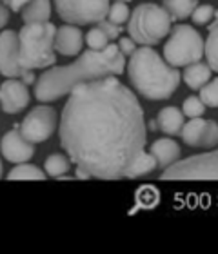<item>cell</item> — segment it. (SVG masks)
Segmentation results:
<instances>
[{"mask_svg": "<svg viewBox=\"0 0 218 254\" xmlns=\"http://www.w3.org/2000/svg\"><path fill=\"white\" fill-rule=\"evenodd\" d=\"M59 136L76 169L96 180H120L147 142L144 109L115 76L91 80L70 93Z\"/></svg>", "mask_w": 218, "mask_h": 254, "instance_id": "obj_1", "label": "cell"}, {"mask_svg": "<svg viewBox=\"0 0 218 254\" xmlns=\"http://www.w3.org/2000/svg\"><path fill=\"white\" fill-rule=\"evenodd\" d=\"M126 55L118 44H109L106 49H87L70 65H57L44 71L35 84V96L38 102H55L80 84L98 80L104 76H117L124 73Z\"/></svg>", "mask_w": 218, "mask_h": 254, "instance_id": "obj_2", "label": "cell"}, {"mask_svg": "<svg viewBox=\"0 0 218 254\" xmlns=\"http://www.w3.org/2000/svg\"><path fill=\"white\" fill-rule=\"evenodd\" d=\"M128 76L133 87L147 100H165L180 84V71L164 60L151 46L137 49L128 64Z\"/></svg>", "mask_w": 218, "mask_h": 254, "instance_id": "obj_3", "label": "cell"}, {"mask_svg": "<svg viewBox=\"0 0 218 254\" xmlns=\"http://www.w3.org/2000/svg\"><path fill=\"white\" fill-rule=\"evenodd\" d=\"M57 27L51 22H31L18 33L20 64L24 69H46L57 64L55 55Z\"/></svg>", "mask_w": 218, "mask_h": 254, "instance_id": "obj_4", "label": "cell"}, {"mask_svg": "<svg viewBox=\"0 0 218 254\" xmlns=\"http://www.w3.org/2000/svg\"><path fill=\"white\" fill-rule=\"evenodd\" d=\"M173 18L164 5L144 4L137 5L129 16L128 33L137 44L142 46H156L171 33Z\"/></svg>", "mask_w": 218, "mask_h": 254, "instance_id": "obj_5", "label": "cell"}, {"mask_svg": "<svg viewBox=\"0 0 218 254\" xmlns=\"http://www.w3.org/2000/svg\"><path fill=\"white\" fill-rule=\"evenodd\" d=\"M206 40L193 26H175L164 46V59L173 67H186L204 57Z\"/></svg>", "mask_w": 218, "mask_h": 254, "instance_id": "obj_6", "label": "cell"}, {"mask_svg": "<svg viewBox=\"0 0 218 254\" xmlns=\"http://www.w3.org/2000/svg\"><path fill=\"white\" fill-rule=\"evenodd\" d=\"M160 180H218V151L178 160L164 169Z\"/></svg>", "mask_w": 218, "mask_h": 254, "instance_id": "obj_7", "label": "cell"}, {"mask_svg": "<svg viewBox=\"0 0 218 254\" xmlns=\"http://www.w3.org/2000/svg\"><path fill=\"white\" fill-rule=\"evenodd\" d=\"M57 15L68 24L87 26L107 18L109 0H53Z\"/></svg>", "mask_w": 218, "mask_h": 254, "instance_id": "obj_8", "label": "cell"}, {"mask_svg": "<svg viewBox=\"0 0 218 254\" xmlns=\"http://www.w3.org/2000/svg\"><path fill=\"white\" fill-rule=\"evenodd\" d=\"M57 111L49 106L33 107L20 124V132L33 143H42L57 129Z\"/></svg>", "mask_w": 218, "mask_h": 254, "instance_id": "obj_9", "label": "cell"}, {"mask_svg": "<svg viewBox=\"0 0 218 254\" xmlns=\"http://www.w3.org/2000/svg\"><path fill=\"white\" fill-rule=\"evenodd\" d=\"M182 142L189 147L213 149L218 145V124L215 120H204L202 117L191 118L182 127Z\"/></svg>", "mask_w": 218, "mask_h": 254, "instance_id": "obj_10", "label": "cell"}, {"mask_svg": "<svg viewBox=\"0 0 218 254\" xmlns=\"http://www.w3.org/2000/svg\"><path fill=\"white\" fill-rule=\"evenodd\" d=\"M24 67L20 64V42L18 33L13 29L0 33V74L5 78L22 76Z\"/></svg>", "mask_w": 218, "mask_h": 254, "instance_id": "obj_11", "label": "cell"}, {"mask_svg": "<svg viewBox=\"0 0 218 254\" xmlns=\"http://www.w3.org/2000/svg\"><path fill=\"white\" fill-rule=\"evenodd\" d=\"M0 151L11 164H24L29 162L35 154V143L29 142L20 132V126L15 124V129L7 131L0 140Z\"/></svg>", "mask_w": 218, "mask_h": 254, "instance_id": "obj_12", "label": "cell"}, {"mask_svg": "<svg viewBox=\"0 0 218 254\" xmlns=\"http://www.w3.org/2000/svg\"><path fill=\"white\" fill-rule=\"evenodd\" d=\"M29 89L27 84L15 78H7L0 85V106L7 115H16L29 106Z\"/></svg>", "mask_w": 218, "mask_h": 254, "instance_id": "obj_13", "label": "cell"}, {"mask_svg": "<svg viewBox=\"0 0 218 254\" xmlns=\"http://www.w3.org/2000/svg\"><path fill=\"white\" fill-rule=\"evenodd\" d=\"M82 44H84V35L80 31V27L74 24L60 26L55 35V51L64 57H76L82 51Z\"/></svg>", "mask_w": 218, "mask_h": 254, "instance_id": "obj_14", "label": "cell"}, {"mask_svg": "<svg viewBox=\"0 0 218 254\" xmlns=\"http://www.w3.org/2000/svg\"><path fill=\"white\" fill-rule=\"evenodd\" d=\"M149 153L153 154L154 160H156V165L160 169H167L169 165H173L175 162L180 160V145L171 140V138H158L151 143V149Z\"/></svg>", "mask_w": 218, "mask_h": 254, "instance_id": "obj_15", "label": "cell"}, {"mask_svg": "<svg viewBox=\"0 0 218 254\" xmlns=\"http://www.w3.org/2000/svg\"><path fill=\"white\" fill-rule=\"evenodd\" d=\"M211 71H213V69H211L209 64H204L198 60V62L186 65L182 78H184V82L187 84L189 89L197 91V89H202L204 85L211 80Z\"/></svg>", "mask_w": 218, "mask_h": 254, "instance_id": "obj_16", "label": "cell"}, {"mask_svg": "<svg viewBox=\"0 0 218 254\" xmlns=\"http://www.w3.org/2000/svg\"><path fill=\"white\" fill-rule=\"evenodd\" d=\"M158 122L160 131H164L165 134L169 136H175V134H180L182 127H184V111H180L178 107H164L162 111L158 113Z\"/></svg>", "mask_w": 218, "mask_h": 254, "instance_id": "obj_17", "label": "cell"}, {"mask_svg": "<svg viewBox=\"0 0 218 254\" xmlns=\"http://www.w3.org/2000/svg\"><path fill=\"white\" fill-rule=\"evenodd\" d=\"M49 18H51V0H29V4L22 9L24 24L48 22Z\"/></svg>", "mask_w": 218, "mask_h": 254, "instance_id": "obj_18", "label": "cell"}, {"mask_svg": "<svg viewBox=\"0 0 218 254\" xmlns=\"http://www.w3.org/2000/svg\"><path fill=\"white\" fill-rule=\"evenodd\" d=\"M70 169H71V158L62 153L49 154L48 158H46V162H44V171L51 178H62L64 175H68Z\"/></svg>", "mask_w": 218, "mask_h": 254, "instance_id": "obj_19", "label": "cell"}, {"mask_svg": "<svg viewBox=\"0 0 218 254\" xmlns=\"http://www.w3.org/2000/svg\"><path fill=\"white\" fill-rule=\"evenodd\" d=\"M209 27V35L208 40H206V59H208V64L211 65L213 71L218 73V9L215 11V20Z\"/></svg>", "mask_w": 218, "mask_h": 254, "instance_id": "obj_20", "label": "cell"}, {"mask_svg": "<svg viewBox=\"0 0 218 254\" xmlns=\"http://www.w3.org/2000/svg\"><path fill=\"white\" fill-rule=\"evenodd\" d=\"M164 7L171 15L173 20H186L193 15V11L197 9V0H162Z\"/></svg>", "mask_w": 218, "mask_h": 254, "instance_id": "obj_21", "label": "cell"}, {"mask_svg": "<svg viewBox=\"0 0 218 254\" xmlns=\"http://www.w3.org/2000/svg\"><path fill=\"white\" fill-rule=\"evenodd\" d=\"M48 178V173L42 169H38L37 165L33 164H18L15 169L9 171L7 175V180H46Z\"/></svg>", "mask_w": 218, "mask_h": 254, "instance_id": "obj_22", "label": "cell"}, {"mask_svg": "<svg viewBox=\"0 0 218 254\" xmlns=\"http://www.w3.org/2000/svg\"><path fill=\"white\" fill-rule=\"evenodd\" d=\"M156 167H158V165H156V160H154L153 154L142 151L139 158L135 160V164L131 165V169L128 171L126 178H131V180H133V178H139V176H145L153 169H156Z\"/></svg>", "mask_w": 218, "mask_h": 254, "instance_id": "obj_23", "label": "cell"}, {"mask_svg": "<svg viewBox=\"0 0 218 254\" xmlns=\"http://www.w3.org/2000/svg\"><path fill=\"white\" fill-rule=\"evenodd\" d=\"M109 40L111 38L107 37L106 31L100 29L98 26L91 27L89 31L85 33V42L89 46L91 49H96V51H102V49H106L109 46Z\"/></svg>", "mask_w": 218, "mask_h": 254, "instance_id": "obj_24", "label": "cell"}, {"mask_svg": "<svg viewBox=\"0 0 218 254\" xmlns=\"http://www.w3.org/2000/svg\"><path fill=\"white\" fill-rule=\"evenodd\" d=\"M131 16V11L128 7V2H120V0H115V4L109 7V13H107V20H111L113 24H118L122 26L129 20Z\"/></svg>", "mask_w": 218, "mask_h": 254, "instance_id": "obj_25", "label": "cell"}, {"mask_svg": "<svg viewBox=\"0 0 218 254\" xmlns=\"http://www.w3.org/2000/svg\"><path fill=\"white\" fill-rule=\"evenodd\" d=\"M206 104L200 96H187L186 100H184V106H182V111L184 115L189 118H197V117H202L204 113H206Z\"/></svg>", "mask_w": 218, "mask_h": 254, "instance_id": "obj_26", "label": "cell"}, {"mask_svg": "<svg viewBox=\"0 0 218 254\" xmlns=\"http://www.w3.org/2000/svg\"><path fill=\"white\" fill-rule=\"evenodd\" d=\"M200 98L208 107H218V78L209 80L200 89Z\"/></svg>", "mask_w": 218, "mask_h": 254, "instance_id": "obj_27", "label": "cell"}, {"mask_svg": "<svg viewBox=\"0 0 218 254\" xmlns=\"http://www.w3.org/2000/svg\"><path fill=\"white\" fill-rule=\"evenodd\" d=\"M213 16H215L213 5L202 4V5H197V9L193 11L191 18H193V24H195V26H208Z\"/></svg>", "mask_w": 218, "mask_h": 254, "instance_id": "obj_28", "label": "cell"}, {"mask_svg": "<svg viewBox=\"0 0 218 254\" xmlns=\"http://www.w3.org/2000/svg\"><path fill=\"white\" fill-rule=\"evenodd\" d=\"M137 201H139L140 207H153L158 203V190L153 189V187H142V189L137 192Z\"/></svg>", "mask_w": 218, "mask_h": 254, "instance_id": "obj_29", "label": "cell"}, {"mask_svg": "<svg viewBox=\"0 0 218 254\" xmlns=\"http://www.w3.org/2000/svg\"><path fill=\"white\" fill-rule=\"evenodd\" d=\"M96 26L100 27V29H104L106 31V35L111 40H115V38H118L120 35H122V26H118V24H113L111 20H107V18H104V20L96 22Z\"/></svg>", "mask_w": 218, "mask_h": 254, "instance_id": "obj_30", "label": "cell"}, {"mask_svg": "<svg viewBox=\"0 0 218 254\" xmlns=\"http://www.w3.org/2000/svg\"><path fill=\"white\" fill-rule=\"evenodd\" d=\"M118 48H120V51H122L126 57H131V55L137 51V42H135L131 37H122L120 40H118Z\"/></svg>", "mask_w": 218, "mask_h": 254, "instance_id": "obj_31", "label": "cell"}, {"mask_svg": "<svg viewBox=\"0 0 218 254\" xmlns=\"http://www.w3.org/2000/svg\"><path fill=\"white\" fill-rule=\"evenodd\" d=\"M0 2H4L11 11H15V13H22V9L29 4V0H0Z\"/></svg>", "mask_w": 218, "mask_h": 254, "instance_id": "obj_32", "label": "cell"}, {"mask_svg": "<svg viewBox=\"0 0 218 254\" xmlns=\"http://www.w3.org/2000/svg\"><path fill=\"white\" fill-rule=\"evenodd\" d=\"M9 7L4 4V2H0V29L4 26H7V22H9Z\"/></svg>", "mask_w": 218, "mask_h": 254, "instance_id": "obj_33", "label": "cell"}, {"mask_svg": "<svg viewBox=\"0 0 218 254\" xmlns=\"http://www.w3.org/2000/svg\"><path fill=\"white\" fill-rule=\"evenodd\" d=\"M22 82L24 84H35V74H33V69H24V73H22Z\"/></svg>", "mask_w": 218, "mask_h": 254, "instance_id": "obj_34", "label": "cell"}, {"mask_svg": "<svg viewBox=\"0 0 218 254\" xmlns=\"http://www.w3.org/2000/svg\"><path fill=\"white\" fill-rule=\"evenodd\" d=\"M147 129H149V131H158V129H160V127H158V122H156V120H149V122H147Z\"/></svg>", "mask_w": 218, "mask_h": 254, "instance_id": "obj_35", "label": "cell"}, {"mask_svg": "<svg viewBox=\"0 0 218 254\" xmlns=\"http://www.w3.org/2000/svg\"><path fill=\"white\" fill-rule=\"evenodd\" d=\"M2 175H4V167H2V160H0V178H2Z\"/></svg>", "mask_w": 218, "mask_h": 254, "instance_id": "obj_36", "label": "cell"}, {"mask_svg": "<svg viewBox=\"0 0 218 254\" xmlns=\"http://www.w3.org/2000/svg\"><path fill=\"white\" fill-rule=\"evenodd\" d=\"M120 2H131V0H120Z\"/></svg>", "mask_w": 218, "mask_h": 254, "instance_id": "obj_37", "label": "cell"}]
</instances>
